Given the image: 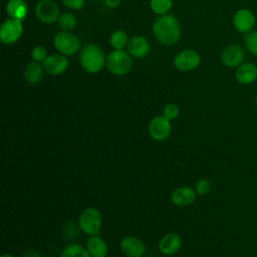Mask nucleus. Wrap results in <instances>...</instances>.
<instances>
[{"label": "nucleus", "mask_w": 257, "mask_h": 257, "mask_svg": "<svg viewBox=\"0 0 257 257\" xmlns=\"http://www.w3.org/2000/svg\"><path fill=\"white\" fill-rule=\"evenodd\" d=\"M57 22L60 29H62L63 31H69L75 27L76 18L71 13H63L59 16Z\"/></svg>", "instance_id": "5701e85b"}, {"label": "nucleus", "mask_w": 257, "mask_h": 257, "mask_svg": "<svg viewBox=\"0 0 257 257\" xmlns=\"http://www.w3.org/2000/svg\"><path fill=\"white\" fill-rule=\"evenodd\" d=\"M31 57L36 62H43L47 57V52L42 46H35L31 51Z\"/></svg>", "instance_id": "cd10ccee"}, {"label": "nucleus", "mask_w": 257, "mask_h": 257, "mask_svg": "<svg viewBox=\"0 0 257 257\" xmlns=\"http://www.w3.org/2000/svg\"><path fill=\"white\" fill-rule=\"evenodd\" d=\"M245 60V51L238 44H230L226 46L221 53L222 63L229 68H237Z\"/></svg>", "instance_id": "6e6552de"}, {"label": "nucleus", "mask_w": 257, "mask_h": 257, "mask_svg": "<svg viewBox=\"0 0 257 257\" xmlns=\"http://www.w3.org/2000/svg\"><path fill=\"white\" fill-rule=\"evenodd\" d=\"M27 10V4L24 0H9L6 6V11L10 18L20 21L25 19Z\"/></svg>", "instance_id": "6ab92c4d"}, {"label": "nucleus", "mask_w": 257, "mask_h": 257, "mask_svg": "<svg viewBox=\"0 0 257 257\" xmlns=\"http://www.w3.org/2000/svg\"><path fill=\"white\" fill-rule=\"evenodd\" d=\"M22 24L20 20L16 19H6L0 27V40L4 44L15 43L22 34Z\"/></svg>", "instance_id": "423d86ee"}, {"label": "nucleus", "mask_w": 257, "mask_h": 257, "mask_svg": "<svg viewBox=\"0 0 257 257\" xmlns=\"http://www.w3.org/2000/svg\"><path fill=\"white\" fill-rule=\"evenodd\" d=\"M102 216L98 209L88 207L84 209L78 218V225L80 230L88 236L99 235L101 228Z\"/></svg>", "instance_id": "7ed1b4c3"}, {"label": "nucleus", "mask_w": 257, "mask_h": 257, "mask_svg": "<svg viewBox=\"0 0 257 257\" xmlns=\"http://www.w3.org/2000/svg\"><path fill=\"white\" fill-rule=\"evenodd\" d=\"M53 44L54 47L63 55L75 54L80 47V42L78 38L75 35L66 31L57 33L54 36Z\"/></svg>", "instance_id": "39448f33"}, {"label": "nucleus", "mask_w": 257, "mask_h": 257, "mask_svg": "<svg viewBox=\"0 0 257 257\" xmlns=\"http://www.w3.org/2000/svg\"><path fill=\"white\" fill-rule=\"evenodd\" d=\"M244 44L249 53L257 56V30H252L245 34Z\"/></svg>", "instance_id": "b1692460"}, {"label": "nucleus", "mask_w": 257, "mask_h": 257, "mask_svg": "<svg viewBox=\"0 0 257 257\" xmlns=\"http://www.w3.org/2000/svg\"><path fill=\"white\" fill-rule=\"evenodd\" d=\"M1 257H15V256L12 255V254H10V253H5V254H2Z\"/></svg>", "instance_id": "7c9ffc66"}, {"label": "nucleus", "mask_w": 257, "mask_h": 257, "mask_svg": "<svg viewBox=\"0 0 257 257\" xmlns=\"http://www.w3.org/2000/svg\"><path fill=\"white\" fill-rule=\"evenodd\" d=\"M45 72L51 75L63 73L68 67V59L63 54H51L42 63Z\"/></svg>", "instance_id": "f8f14e48"}, {"label": "nucleus", "mask_w": 257, "mask_h": 257, "mask_svg": "<svg viewBox=\"0 0 257 257\" xmlns=\"http://www.w3.org/2000/svg\"><path fill=\"white\" fill-rule=\"evenodd\" d=\"M60 257H91L86 247L79 244H70L66 246L61 252Z\"/></svg>", "instance_id": "412c9836"}, {"label": "nucleus", "mask_w": 257, "mask_h": 257, "mask_svg": "<svg viewBox=\"0 0 257 257\" xmlns=\"http://www.w3.org/2000/svg\"><path fill=\"white\" fill-rule=\"evenodd\" d=\"M182 246V239L179 234L171 232L166 234L159 242V250L164 255L176 254Z\"/></svg>", "instance_id": "2eb2a0df"}, {"label": "nucleus", "mask_w": 257, "mask_h": 257, "mask_svg": "<svg viewBox=\"0 0 257 257\" xmlns=\"http://www.w3.org/2000/svg\"><path fill=\"white\" fill-rule=\"evenodd\" d=\"M211 190V183L208 179L206 178H201L197 181L196 186H195V191L197 195L199 196H204L208 194Z\"/></svg>", "instance_id": "a878e982"}, {"label": "nucleus", "mask_w": 257, "mask_h": 257, "mask_svg": "<svg viewBox=\"0 0 257 257\" xmlns=\"http://www.w3.org/2000/svg\"><path fill=\"white\" fill-rule=\"evenodd\" d=\"M153 33L156 39L165 45L177 43L181 37V27L173 15H161L153 24Z\"/></svg>", "instance_id": "f257e3e1"}, {"label": "nucleus", "mask_w": 257, "mask_h": 257, "mask_svg": "<svg viewBox=\"0 0 257 257\" xmlns=\"http://www.w3.org/2000/svg\"><path fill=\"white\" fill-rule=\"evenodd\" d=\"M109 43L115 50H122V48L128 43L126 33L123 30H115L110 35Z\"/></svg>", "instance_id": "4be33fe9"}, {"label": "nucleus", "mask_w": 257, "mask_h": 257, "mask_svg": "<svg viewBox=\"0 0 257 257\" xmlns=\"http://www.w3.org/2000/svg\"><path fill=\"white\" fill-rule=\"evenodd\" d=\"M79 61L85 71L97 73L104 65V54L97 45L87 44L80 51Z\"/></svg>", "instance_id": "f03ea898"}, {"label": "nucleus", "mask_w": 257, "mask_h": 257, "mask_svg": "<svg viewBox=\"0 0 257 257\" xmlns=\"http://www.w3.org/2000/svg\"><path fill=\"white\" fill-rule=\"evenodd\" d=\"M43 66H41L39 62L31 61L25 66L24 77L27 82L31 84H36L41 81L43 77Z\"/></svg>", "instance_id": "aec40b11"}, {"label": "nucleus", "mask_w": 257, "mask_h": 257, "mask_svg": "<svg viewBox=\"0 0 257 257\" xmlns=\"http://www.w3.org/2000/svg\"><path fill=\"white\" fill-rule=\"evenodd\" d=\"M84 2H85V0H62V3L67 8H70L73 10L81 9L84 5Z\"/></svg>", "instance_id": "c85d7f7f"}, {"label": "nucleus", "mask_w": 257, "mask_h": 257, "mask_svg": "<svg viewBox=\"0 0 257 257\" xmlns=\"http://www.w3.org/2000/svg\"><path fill=\"white\" fill-rule=\"evenodd\" d=\"M255 103H256V105H257V94H256V97H255Z\"/></svg>", "instance_id": "2f4dec72"}, {"label": "nucleus", "mask_w": 257, "mask_h": 257, "mask_svg": "<svg viewBox=\"0 0 257 257\" xmlns=\"http://www.w3.org/2000/svg\"><path fill=\"white\" fill-rule=\"evenodd\" d=\"M85 247L91 257H106L108 253L107 244L99 235L89 236L86 240Z\"/></svg>", "instance_id": "f3484780"}, {"label": "nucleus", "mask_w": 257, "mask_h": 257, "mask_svg": "<svg viewBox=\"0 0 257 257\" xmlns=\"http://www.w3.org/2000/svg\"><path fill=\"white\" fill-rule=\"evenodd\" d=\"M197 198L196 191L188 186H182L175 189L171 195L172 203L178 207H186L194 203Z\"/></svg>", "instance_id": "4468645a"}, {"label": "nucleus", "mask_w": 257, "mask_h": 257, "mask_svg": "<svg viewBox=\"0 0 257 257\" xmlns=\"http://www.w3.org/2000/svg\"><path fill=\"white\" fill-rule=\"evenodd\" d=\"M128 53L136 57L142 58L145 57L150 51V44L148 40L143 36H134L128 40L127 43Z\"/></svg>", "instance_id": "a211bd4d"}, {"label": "nucleus", "mask_w": 257, "mask_h": 257, "mask_svg": "<svg viewBox=\"0 0 257 257\" xmlns=\"http://www.w3.org/2000/svg\"><path fill=\"white\" fill-rule=\"evenodd\" d=\"M91 1H99V0H91Z\"/></svg>", "instance_id": "473e14b6"}, {"label": "nucleus", "mask_w": 257, "mask_h": 257, "mask_svg": "<svg viewBox=\"0 0 257 257\" xmlns=\"http://www.w3.org/2000/svg\"><path fill=\"white\" fill-rule=\"evenodd\" d=\"M179 115V107L175 103H168L163 109V116L169 120L177 118Z\"/></svg>", "instance_id": "bb28decb"}, {"label": "nucleus", "mask_w": 257, "mask_h": 257, "mask_svg": "<svg viewBox=\"0 0 257 257\" xmlns=\"http://www.w3.org/2000/svg\"><path fill=\"white\" fill-rule=\"evenodd\" d=\"M172 5V0H151L152 10L159 15H165L169 12Z\"/></svg>", "instance_id": "393cba45"}, {"label": "nucleus", "mask_w": 257, "mask_h": 257, "mask_svg": "<svg viewBox=\"0 0 257 257\" xmlns=\"http://www.w3.org/2000/svg\"><path fill=\"white\" fill-rule=\"evenodd\" d=\"M201 57L199 53L193 49L183 50L178 53L174 59V65L180 71H190L200 64Z\"/></svg>", "instance_id": "9b49d317"}, {"label": "nucleus", "mask_w": 257, "mask_h": 257, "mask_svg": "<svg viewBox=\"0 0 257 257\" xmlns=\"http://www.w3.org/2000/svg\"><path fill=\"white\" fill-rule=\"evenodd\" d=\"M104 3L108 8H115L119 5L120 0H104Z\"/></svg>", "instance_id": "c756f323"}, {"label": "nucleus", "mask_w": 257, "mask_h": 257, "mask_svg": "<svg viewBox=\"0 0 257 257\" xmlns=\"http://www.w3.org/2000/svg\"><path fill=\"white\" fill-rule=\"evenodd\" d=\"M256 24V18L254 13L247 8H241L237 10L233 16V25L235 29L243 34H246L253 30Z\"/></svg>", "instance_id": "1a4fd4ad"}, {"label": "nucleus", "mask_w": 257, "mask_h": 257, "mask_svg": "<svg viewBox=\"0 0 257 257\" xmlns=\"http://www.w3.org/2000/svg\"><path fill=\"white\" fill-rule=\"evenodd\" d=\"M109 72L115 75H124L132 69L133 61L131 56L122 50L111 51L105 60Z\"/></svg>", "instance_id": "20e7f679"}, {"label": "nucleus", "mask_w": 257, "mask_h": 257, "mask_svg": "<svg viewBox=\"0 0 257 257\" xmlns=\"http://www.w3.org/2000/svg\"><path fill=\"white\" fill-rule=\"evenodd\" d=\"M236 80L241 84H251L257 80V65L252 62H244L235 72Z\"/></svg>", "instance_id": "dca6fc26"}, {"label": "nucleus", "mask_w": 257, "mask_h": 257, "mask_svg": "<svg viewBox=\"0 0 257 257\" xmlns=\"http://www.w3.org/2000/svg\"><path fill=\"white\" fill-rule=\"evenodd\" d=\"M36 17L43 23L51 24L58 20L59 10L57 5L51 0H41L35 7Z\"/></svg>", "instance_id": "9d476101"}, {"label": "nucleus", "mask_w": 257, "mask_h": 257, "mask_svg": "<svg viewBox=\"0 0 257 257\" xmlns=\"http://www.w3.org/2000/svg\"><path fill=\"white\" fill-rule=\"evenodd\" d=\"M170 121L171 120L163 115L153 117L149 123V134L151 138L157 142L166 141L172 132V124Z\"/></svg>", "instance_id": "0eeeda50"}, {"label": "nucleus", "mask_w": 257, "mask_h": 257, "mask_svg": "<svg viewBox=\"0 0 257 257\" xmlns=\"http://www.w3.org/2000/svg\"><path fill=\"white\" fill-rule=\"evenodd\" d=\"M120 249L127 257H142L145 254L146 246L141 239L135 236H125L120 241Z\"/></svg>", "instance_id": "ddd939ff"}]
</instances>
